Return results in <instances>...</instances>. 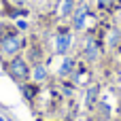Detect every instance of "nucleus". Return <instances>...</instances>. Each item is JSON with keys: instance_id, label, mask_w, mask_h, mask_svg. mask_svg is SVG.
Returning <instances> with one entry per match:
<instances>
[{"instance_id": "nucleus-1", "label": "nucleus", "mask_w": 121, "mask_h": 121, "mask_svg": "<svg viewBox=\"0 0 121 121\" xmlns=\"http://www.w3.org/2000/svg\"><path fill=\"white\" fill-rule=\"evenodd\" d=\"M9 70H11L13 79H17V81H26V79L30 77L28 64H26L21 57H15V60H11V64H9Z\"/></svg>"}, {"instance_id": "nucleus-2", "label": "nucleus", "mask_w": 121, "mask_h": 121, "mask_svg": "<svg viewBox=\"0 0 121 121\" xmlns=\"http://www.w3.org/2000/svg\"><path fill=\"white\" fill-rule=\"evenodd\" d=\"M19 47H21V40H19L17 34H9V36H4L0 40V51L4 55H15L19 51Z\"/></svg>"}, {"instance_id": "nucleus-3", "label": "nucleus", "mask_w": 121, "mask_h": 121, "mask_svg": "<svg viewBox=\"0 0 121 121\" xmlns=\"http://www.w3.org/2000/svg\"><path fill=\"white\" fill-rule=\"evenodd\" d=\"M70 47H72V36H70L68 32H64V34H60V36L55 38V51H57L60 55H66Z\"/></svg>"}, {"instance_id": "nucleus-4", "label": "nucleus", "mask_w": 121, "mask_h": 121, "mask_svg": "<svg viewBox=\"0 0 121 121\" xmlns=\"http://www.w3.org/2000/svg\"><path fill=\"white\" fill-rule=\"evenodd\" d=\"M98 55H100V47H98V43H96L94 38H89V40L85 43V57H87L89 62H96Z\"/></svg>"}, {"instance_id": "nucleus-5", "label": "nucleus", "mask_w": 121, "mask_h": 121, "mask_svg": "<svg viewBox=\"0 0 121 121\" xmlns=\"http://www.w3.org/2000/svg\"><path fill=\"white\" fill-rule=\"evenodd\" d=\"M85 17H87V9H85V6L77 9V13H74V28H77V30H83V26H85Z\"/></svg>"}, {"instance_id": "nucleus-6", "label": "nucleus", "mask_w": 121, "mask_h": 121, "mask_svg": "<svg viewBox=\"0 0 121 121\" xmlns=\"http://www.w3.org/2000/svg\"><path fill=\"white\" fill-rule=\"evenodd\" d=\"M72 4H74V0H62V2H60V6H57V13H60V17H66V15H70V13H72Z\"/></svg>"}, {"instance_id": "nucleus-7", "label": "nucleus", "mask_w": 121, "mask_h": 121, "mask_svg": "<svg viewBox=\"0 0 121 121\" xmlns=\"http://www.w3.org/2000/svg\"><path fill=\"white\" fill-rule=\"evenodd\" d=\"M72 68H74V60L66 57V60L62 62V66H60V74H62V77H66V74H70V72H72Z\"/></svg>"}, {"instance_id": "nucleus-8", "label": "nucleus", "mask_w": 121, "mask_h": 121, "mask_svg": "<svg viewBox=\"0 0 121 121\" xmlns=\"http://www.w3.org/2000/svg\"><path fill=\"white\" fill-rule=\"evenodd\" d=\"M32 77H34V81H45V79H47V70H45V66L36 64L34 70H32Z\"/></svg>"}, {"instance_id": "nucleus-9", "label": "nucleus", "mask_w": 121, "mask_h": 121, "mask_svg": "<svg viewBox=\"0 0 121 121\" xmlns=\"http://www.w3.org/2000/svg\"><path fill=\"white\" fill-rule=\"evenodd\" d=\"M98 85H94V87H89V91H87V98H85V106H91L94 104V100H96V96H98Z\"/></svg>"}, {"instance_id": "nucleus-10", "label": "nucleus", "mask_w": 121, "mask_h": 121, "mask_svg": "<svg viewBox=\"0 0 121 121\" xmlns=\"http://www.w3.org/2000/svg\"><path fill=\"white\" fill-rule=\"evenodd\" d=\"M113 2H115V0H98V6H100V9H108Z\"/></svg>"}, {"instance_id": "nucleus-11", "label": "nucleus", "mask_w": 121, "mask_h": 121, "mask_svg": "<svg viewBox=\"0 0 121 121\" xmlns=\"http://www.w3.org/2000/svg\"><path fill=\"white\" fill-rule=\"evenodd\" d=\"M108 43H111V45H115V43H117V32H113V34H111V40H108Z\"/></svg>"}, {"instance_id": "nucleus-12", "label": "nucleus", "mask_w": 121, "mask_h": 121, "mask_svg": "<svg viewBox=\"0 0 121 121\" xmlns=\"http://www.w3.org/2000/svg\"><path fill=\"white\" fill-rule=\"evenodd\" d=\"M119 53H121V47H119Z\"/></svg>"}]
</instances>
